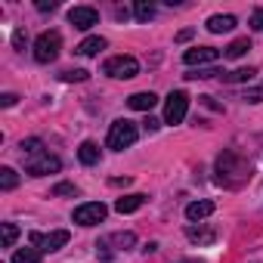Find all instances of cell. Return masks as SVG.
<instances>
[{"instance_id": "6da1fadb", "label": "cell", "mask_w": 263, "mask_h": 263, "mask_svg": "<svg viewBox=\"0 0 263 263\" xmlns=\"http://www.w3.org/2000/svg\"><path fill=\"white\" fill-rule=\"evenodd\" d=\"M248 177H251V164L241 161L235 152H223L217 158V183H223V186H241Z\"/></svg>"}, {"instance_id": "7a4b0ae2", "label": "cell", "mask_w": 263, "mask_h": 263, "mask_svg": "<svg viewBox=\"0 0 263 263\" xmlns=\"http://www.w3.org/2000/svg\"><path fill=\"white\" fill-rule=\"evenodd\" d=\"M137 137H140V130H137V124L134 121H115L111 124V130H108V149H115V152H124V149H130L137 143Z\"/></svg>"}, {"instance_id": "3957f363", "label": "cell", "mask_w": 263, "mask_h": 263, "mask_svg": "<svg viewBox=\"0 0 263 263\" xmlns=\"http://www.w3.org/2000/svg\"><path fill=\"white\" fill-rule=\"evenodd\" d=\"M59 50H62V34L59 31H44V34H37V41H34V59L37 62H56L59 59Z\"/></svg>"}, {"instance_id": "277c9868", "label": "cell", "mask_w": 263, "mask_h": 263, "mask_svg": "<svg viewBox=\"0 0 263 263\" xmlns=\"http://www.w3.org/2000/svg\"><path fill=\"white\" fill-rule=\"evenodd\" d=\"M102 71H105L108 78L127 81V78H137V74H140V62H137L134 56H111V59H105Z\"/></svg>"}, {"instance_id": "5b68a950", "label": "cell", "mask_w": 263, "mask_h": 263, "mask_svg": "<svg viewBox=\"0 0 263 263\" xmlns=\"http://www.w3.org/2000/svg\"><path fill=\"white\" fill-rule=\"evenodd\" d=\"M28 238H31V245H34L41 254H53V251L65 248L71 235H68V229H53V232H47V235H44V232H31Z\"/></svg>"}, {"instance_id": "8992f818", "label": "cell", "mask_w": 263, "mask_h": 263, "mask_svg": "<svg viewBox=\"0 0 263 263\" xmlns=\"http://www.w3.org/2000/svg\"><path fill=\"white\" fill-rule=\"evenodd\" d=\"M105 214H108V208L102 201H84L74 208V223L78 226H96L105 220Z\"/></svg>"}, {"instance_id": "52a82bcc", "label": "cell", "mask_w": 263, "mask_h": 263, "mask_svg": "<svg viewBox=\"0 0 263 263\" xmlns=\"http://www.w3.org/2000/svg\"><path fill=\"white\" fill-rule=\"evenodd\" d=\"M189 111V96L183 90H174L167 96V105H164V124H180Z\"/></svg>"}, {"instance_id": "ba28073f", "label": "cell", "mask_w": 263, "mask_h": 263, "mask_svg": "<svg viewBox=\"0 0 263 263\" xmlns=\"http://www.w3.org/2000/svg\"><path fill=\"white\" fill-rule=\"evenodd\" d=\"M59 167H62V161H59L56 155H50V152L34 155V158H25V171H28L31 177H47V174H56Z\"/></svg>"}, {"instance_id": "9c48e42d", "label": "cell", "mask_w": 263, "mask_h": 263, "mask_svg": "<svg viewBox=\"0 0 263 263\" xmlns=\"http://www.w3.org/2000/svg\"><path fill=\"white\" fill-rule=\"evenodd\" d=\"M68 22L74 28H81V31H90L99 22V13L93 7H74V10H68Z\"/></svg>"}, {"instance_id": "30bf717a", "label": "cell", "mask_w": 263, "mask_h": 263, "mask_svg": "<svg viewBox=\"0 0 263 263\" xmlns=\"http://www.w3.org/2000/svg\"><path fill=\"white\" fill-rule=\"evenodd\" d=\"M220 59V50L217 47H195V50H186L183 53V62L186 65H211V62H217Z\"/></svg>"}, {"instance_id": "8fae6325", "label": "cell", "mask_w": 263, "mask_h": 263, "mask_svg": "<svg viewBox=\"0 0 263 263\" xmlns=\"http://www.w3.org/2000/svg\"><path fill=\"white\" fill-rule=\"evenodd\" d=\"M146 204V195L143 192H130V195H121L118 201H115V211L118 214H134V211H140Z\"/></svg>"}, {"instance_id": "7c38bea8", "label": "cell", "mask_w": 263, "mask_h": 263, "mask_svg": "<svg viewBox=\"0 0 263 263\" xmlns=\"http://www.w3.org/2000/svg\"><path fill=\"white\" fill-rule=\"evenodd\" d=\"M214 208H217V204H214V201H208V198H204V201H192V204H186V220H189V223H198V220L211 217V214H214Z\"/></svg>"}, {"instance_id": "4fadbf2b", "label": "cell", "mask_w": 263, "mask_h": 263, "mask_svg": "<svg viewBox=\"0 0 263 263\" xmlns=\"http://www.w3.org/2000/svg\"><path fill=\"white\" fill-rule=\"evenodd\" d=\"M155 102H158V96H155L152 90L134 93V96L127 99V105H130V108H137V111H152V108H155Z\"/></svg>"}, {"instance_id": "5bb4252c", "label": "cell", "mask_w": 263, "mask_h": 263, "mask_svg": "<svg viewBox=\"0 0 263 263\" xmlns=\"http://www.w3.org/2000/svg\"><path fill=\"white\" fill-rule=\"evenodd\" d=\"M232 28H235V16H211L208 19L211 34H223V31H232Z\"/></svg>"}, {"instance_id": "9a60e30c", "label": "cell", "mask_w": 263, "mask_h": 263, "mask_svg": "<svg viewBox=\"0 0 263 263\" xmlns=\"http://www.w3.org/2000/svg\"><path fill=\"white\" fill-rule=\"evenodd\" d=\"M78 158H81V164H96L99 161V146L93 143V140H87V143H81V149H78Z\"/></svg>"}, {"instance_id": "2e32d148", "label": "cell", "mask_w": 263, "mask_h": 263, "mask_svg": "<svg viewBox=\"0 0 263 263\" xmlns=\"http://www.w3.org/2000/svg\"><path fill=\"white\" fill-rule=\"evenodd\" d=\"M99 50H105V37H84L78 44V53L81 56H96Z\"/></svg>"}, {"instance_id": "e0dca14e", "label": "cell", "mask_w": 263, "mask_h": 263, "mask_svg": "<svg viewBox=\"0 0 263 263\" xmlns=\"http://www.w3.org/2000/svg\"><path fill=\"white\" fill-rule=\"evenodd\" d=\"M19 149H22V158L44 155V140H37V137H31V140H22V143H19Z\"/></svg>"}, {"instance_id": "ac0fdd59", "label": "cell", "mask_w": 263, "mask_h": 263, "mask_svg": "<svg viewBox=\"0 0 263 263\" xmlns=\"http://www.w3.org/2000/svg\"><path fill=\"white\" fill-rule=\"evenodd\" d=\"M19 186V174L13 171V167H0V189L4 192H13Z\"/></svg>"}, {"instance_id": "d6986e66", "label": "cell", "mask_w": 263, "mask_h": 263, "mask_svg": "<svg viewBox=\"0 0 263 263\" xmlns=\"http://www.w3.org/2000/svg\"><path fill=\"white\" fill-rule=\"evenodd\" d=\"M251 50V41L248 37H238V41H232L229 47H226V59H238V56H245Z\"/></svg>"}, {"instance_id": "ffe728a7", "label": "cell", "mask_w": 263, "mask_h": 263, "mask_svg": "<svg viewBox=\"0 0 263 263\" xmlns=\"http://www.w3.org/2000/svg\"><path fill=\"white\" fill-rule=\"evenodd\" d=\"M13 263H41V251L37 248H19L13 254Z\"/></svg>"}, {"instance_id": "44dd1931", "label": "cell", "mask_w": 263, "mask_h": 263, "mask_svg": "<svg viewBox=\"0 0 263 263\" xmlns=\"http://www.w3.org/2000/svg\"><path fill=\"white\" fill-rule=\"evenodd\" d=\"M254 74H257V68H235V71L223 74V81H229V84H241V81H254Z\"/></svg>"}, {"instance_id": "7402d4cb", "label": "cell", "mask_w": 263, "mask_h": 263, "mask_svg": "<svg viewBox=\"0 0 263 263\" xmlns=\"http://www.w3.org/2000/svg\"><path fill=\"white\" fill-rule=\"evenodd\" d=\"M108 241L118 245L121 251H127V248H134V245H137V235H134V232H115V235H108Z\"/></svg>"}, {"instance_id": "603a6c76", "label": "cell", "mask_w": 263, "mask_h": 263, "mask_svg": "<svg viewBox=\"0 0 263 263\" xmlns=\"http://www.w3.org/2000/svg\"><path fill=\"white\" fill-rule=\"evenodd\" d=\"M134 16H137L140 22H149V19H155V7L146 4V0H140V4L134 7Z\"/></svg>"}, {"instance_id": "cb8c5ba5", "label": "cell", "mask_w": 263, "mask_h": 263, "mask_svg": "<svg viewBox=\"0 0 263 263\" xmlns=\"http://www.w3.org/2000/svg\"><path fill=\"white\" fill-rule=\"evenodd\" d=\"M19 238V226L16 223H4V248H13Z\"/></svg>"}, {"instance_id": "d4e9b609", "label": "cell", "mask_w": 263, "mask_h": 263, "mask_svg": "<svg viewBox=\"0 0 263 263\" xmlns=\"http://www.w3.org/2000/svg\"><path fill=\"white\" fill-rule=\"evenodd\" d=\"M186 235H189L192 241H214V238H217L214 229H211V232H201V229H195V226H186Z\"/></svg>"}, {"instance_id": "484cf974", "label": "cell", "mask_w": 263, "mask_h": 263, "mask_svg": "<svg viewBox=\"0 0 263 263\" xmlns=\"http://www.w3.org/2000/svg\"><path fill=\"white\" fill-rule=\"evenodd\" d=\"M53 195H78V189L71 183H59V186H53Z\"/></svg>"}, {"instance_id": "4316f807", "label": "cell", "mask_w": 263, "mask_h": 263, "mask_svg": "<svg viewBox=\"0 0 263 263\" xmlns=\"http://www.w3.org/2000/svg\"><path fill=\"white\" fill-rule=\"evenodd\" d=\"M87 78H90V74H87V71H81V68H74V71H65V74H62V81H87Z\"/></svg>"}, {"instance_id": "83f0119b", "label": "cell", "mask_w": 263, "mask_h": 263, "mask_svg": "<svg viewBox=\"0 0 263 263\" xmlns=\"http://www.w3.org/2000/svg\"><path fill=\"white\" fill-rule=\"evenodd\" d=\"M19 102V96L16 93H4V96H0V105H4V108H13Z\"/></svg>"}, {"instance_id": "f1b7e54d", "label": "cell", "mask_w": 263, "mask_h": 263, "mask_svg": "<svg viewBox=\"0 0 263 263\" xmlns=\"http://www.w3.org/2000/svg\"><path fill=\"white\" fill-rule=\"evenodd\" d=\"M37 10L41 13H53L56 10V0H37Z\"/></svg>"}, {"instance_id": "f546056e", "label": "cell", "mask_w": 263, "mask_h": 263, "mask_svg": "<svg viewBox=\"0 0 263 263\" xmlns=\"http://www.w3.org/2000/svg\"><path fill=\"white\" fill-rule=\"evenodd\" d=\"M251 25H254L257 31H263V10H254V16H251Z\"/></svg>"}, {"instance_id": "4dcf8cb0", "label": "cell", "mask_w": 263, "mask_h": 263, "mask_svg": "<svg viewBox=\"0 0 263 263\" xmlns=\"http://www.w3.org/2000/svg\"><path fill=\"white\" fill-rule=\"evenodd\" d=\"M245 99H248V102H263V87H260V90H251Z\"/></svg>"}, {"instance_id": "1f68e13d", "label": "cell", "mask_w": 263, "mask_h": 263, "mask_svg": "<svg viewBox=\"0 0 263 263\" xmlns=\"http://www.w3.org/2000/svg\"><path fill=\"white\" fill-rule=\"evenodd\" d=\"M13 47H16V50H22V47H25V34H22V31H16V34H13Z\"/></svg>"}, {"instance_id": "d6a6232c", "label": "cell", "mask_w": 263, "mask_h": 263, "mask_svg": "<svg viewBox=\"0 0 263 263\" xmlns=\"http://www.w3.org/2000/svg\"><path fill=\"white\" fill-rule=\"evenodd\" d=\"M158 124H161V121H155V118H149V121H146V130H158Z\"/></svg>"}, {"instance_id": "836d02e7", "label": "cell", "mask_w": 263, "mask_h": 263, "mask_svg": "<svg viewBox=\"0 0 263 263\" xmlns=\"http://www.w3.org/2000/svg\"><path fill=\"white\" fill-rule=\"evenodd\" d=\"M177 263H204V260H177Z\"/></svg>"}]
</instances>
